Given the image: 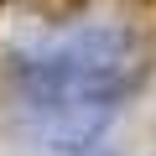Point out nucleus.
<instances>
[{
  "label": "nucleus",
  "mask_w": 156,
  "mask_h": 156,
  "mask_svg": "<svg viewBox=\"0 0 156 156\" xmlns=\"http://www.w3.org/2000/svg\"><path fill=\"white\" fill-rule=\"evenodd\" d=\"M21 5H31L47 21H62V16H78V11H83V0H21Z\"/></svg>",
  "instance_id": "1"
},
{
  "label": "nucleus",
  "mask_w": 156,
  "mask_h": 156,
  "mask_svg": "<svg viewBox=\"0 0 156 156\" xmlns=\"http://www.w3.org/2000/svg\"><path fill=\"white\" fill-rule=\"evenodd\" d=\"M135 5H151V0H135Z\"/></svg>",
  "instance_id": "2"
}]
</instances>
